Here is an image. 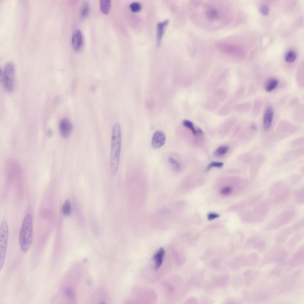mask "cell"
<instances>
[{"mask_svg":"<svg viewBox=\"0 0 304 304\" xmlns=\"http://www.w3.org/2000/svg\"><path fill=\"white\" fill-rule=\"evenodd\" d=\"M291 190L288 188L281 189L275 195L274 201L275 203L278 204L285 202L289 198Z\"/></svg>","mask_w":304,"mask_h":304,"instance_id":"14","label":"cell"},{"mask_svg":"<svg viewBox=\"0 0 304 304\" xmlns=\"http://www.w3.org/2000/svg\"><path fill=\"white\" fill-rule=\"evenodd\" d=\"M131 10L133 12H137L140 10L141 7V4L138 2H133L129 5Z\"/></svg>","mask_w":304,"mask_h":304,"instance_id":"30","label":"cell"},{"mask_svg":"<svg viewBox=\"0 0 304 304\" xmlns=\"http://www.w3.org/2000/svg\"><path fill=\"white\" fill-rule=\"evenodd\" d=\"M260 10L261 12L264 15H267L269 13V7L266 5H262L260 7Z\"/></svg>","mask_w":304,"mask_h":304,"instance_id":"33","label":"cell"},{"mask_svg":"<svg viewBox=\"0 0 304 304\" xmlns=\"http://www.w3.org/2000/svg\"><path fill=\"white\" fill-rule=\"evenodd\" d=\"M228 149V147L226 145L220 146L214 152V155L216 156L224 155L227 152Z\"/></svg>","mask_w":304,"mask_h":304,"instance_id":"26","label":"cell"},{"mask_svg":"<svg viewBox=\"0 0 304 304\" xmlns=\"http://www.w3.org/2000/svg\"><path fill=\"white\" fill-rule=\"evenodd\" d=\"M257 274L256 271L252 270H247L244 273V278L246 285L249 286L254 281Z\"/></svg>","mask_w":304,"mask_h":304,"instance_id":"19","label":"cell"},{"mask_svg":"<svg viewBox=\"0 0 304 304\" xmlns=\"http://www.w3.org/2000/svg\"><path fill=\"white\" fill-rule=\"evenodd\" d=\"M296 58V54L293 51H289L286 54L285 59L287 63H291L294 61Z\"/></svg>","mask_w":304,"mask_h":304,"instance_id":"24","label":"cell"},{"mask_svg":"<svg viewBox=\"0 0 304 304\" xmlns=\"http://www.w3.org/2000/svg\"><path fill=\"white\" fill-rule=\"evenodd\" d=\"M9 235L7 223L5 220L1 222L0 228V270H1L5 259Z\"/></svg>","mask_w":304,"mask_h":304,"instance_id":"5","label":"cell"},{"mask_svg":"<svg viewBox=\"0 0 304 304\" xmlns=\"http://www.w3.org/2000/svg\"><path fill=\"white\" fill-rule=\"evenodd\" d=\"M169 20L166 19L158 23L157 24V32L156 37V42L157 46H159L161 44V39L163 35L166 26L167 25Z\"/></svg>","mask_w":304,"mask_h":304,"instance_id":"16","label":"cell"},{"mask_svg":"<svg viewBox=\"0 0 304 304\" xmlns=\"http://www.w3.org/2000/svg\"><path fill=\"white\" fill-rule=\"evenodd\" d=\"M72 129V125L69 120L64 118L61 121L59 124V130L60 134L63 138H68Z\"/></svg>","mask_w":304,"mask_h":304,"instance_id":"12","label":"cell"},{"mask_svg":"<svg viewBox=\"0 0 304 304\" xmlns=\"http://www.w3.org/2000/svg\"><path fill=\"white\" fill-rule=\"evenodd\" d=\"M87 282L88 283V284H91V281L90 280H88V281Z\"/></svg>","mask_w":304,"mask_h":304,"instance_id":"36","label":"cell"},{"mask_svg":"<svg viewBox=\"0 0 304 304\" xmlns=\"http://www.w3.org/2000/svg\"><path fill=\"white\" fill-rule=\"evenodd\" d=\"M224 163L221 162H211L208 166L207 170H208L212 167H221L223 166Z\"/></svg>","mask_w":304,"mask_h":304,"instance_id":"31","label":"cell"},{"mask_svg":"<svg viewBox=\"0 0 304 304\" xmlns=\"http://www.w3.org/2000/svg\"><path fill=\"white\" fill-rule=\"evenodd\" d=\"M273 110L272 107H268L266 109L264 116L263 126L264 129L267 130L271 124L273 117Z\"/></svg>","mask_w":304,"mask_h":304,"instance_id":"15","label":"cell"},{"mask_svg":"<svg viewBox=\"0 0 304 304\" xmlns=\"http://www.w3.org/2000/svg\"><path fill=\"white\" fill-rule=\"evenodd\" d=\"M215 46L220 52L229 56H238L240 53L238 47L230 42L218 41L216 43Z\"/></svg>","mask_w":304,"mask_h":304,"instance_id":"7","label":"cell"},{"mask_svg":"<svg viewBox=\"0 0 304 304\" xmlns=\"http://www.w3.org/2000/svg\"><path fill=\"white\" fill-rule=\"evenodd\" d=\"M278 80L275 78L272 79L266 84L265 89L267 92H270L275 89L278 84Z\"/></svg>","mask_w":304,"mask_h":304,"instance_id":"21","label":"cell"},{"mask_svg":"<svg viewBox=\"0 0 304 304\" xmlns=\"http://www.w3.org/2000/svg\"><path fill=\"white\" fill-rule=\"evenodd\" d=\"M165 251L163 248H161L154 256L155 268L158 269L161 265L164 256Z\"/></svg>","mask_w":304,"mask_h":304,"instance_id":"18","label":"cell"},{"mask_svg":"<svg viewBox=\"0 0 304 304\" xmlns=\"http://www.w3.org/2000/svg\"><path fill=\"white\" fill-rule=\"evenodd\" d=\"M251 128L252 130H255L256 129V126L254 124H253L251 126Z\"/></svg>","mask_w":304,"mask_h":304,"instance_id":"35","label":"cell"},{"mask_svg":"<svg viewBox=\"0 0 304 304\" xmlns=\"http://www.w3.org/2000/svg\"><path fill=\"white\" fill-rule=\"evenodd\" d=\"M90 10V6L88 3H85L82 5L80 10L81 17L84 18L86 17L88 14Z\"/></svg>","mask_w":304,"mask_h":304,"instance_id":"23","label":"cell"},{"mask_svg":"<svg viewBox=\"0 0 304 304\" xmlns=\"http://www.w3.org/2000/svg\"><path fill=\"white\" fill-rule=\"evenodd\" d=\"M72 43L74 50L78 51L80 50L82 45L83 39L82 33L80 30L77 29L73 32L72 37Z\"/></svg>","mask_w":304,"mask_h":304,"instance_id":"13","label":"cell"},{"mask_svg":"<svg viewBox=\"0 0 304 304\" xmlns=\"http://www.w3.org/2000/svg\"><path fill=\"white\" fill-rule=\"evenodd\" d=\"M121 130L120 124L115 123L112 129L110 158V167L111 173L116 174L118 170L121 148Z\"/></svg>","mask_w":304,"mask_h":304,"instance_id":"2","label":"cell"},{"mask_svg":"<svg viewBox=\"0 0 304 304\" xmlns=\"http://www.w3.org/2000/svg\"><path fill=\"white\" fill-rule=\"evenodd\" d=\"M295 213L292 210L283 212L268 224L266 229L268 230L275 229L288 224L294 218Z\"/></svg>","mask_w":304,"mask_h":304,"instance_id":"6","label":"cell"},{"mask_svg":"<svg viewBox=\"0 0 304 304\" xmlns=\"http://www.w3.org/2000/svg\"><path fill=\"white\" fill-rule=\"evenodd\" d=\"M268 203L265 201L260 202L251 211L254 222H259L263 220L269 209Z\"/></svg>","mask_w":304,"mask_h":304,"instance_id":"8","label":"cell"},{"mask_svg":"<svg viewBox=\"0 0 304 304\" xmlns=\"http://www.w3.org/2000/svg\"><path fill=\"white\" fill-rule=\"evenodd\" d=\"M232 191V189L231 187L226 186L221 189V193L223 195L227 196L231 193Z\"/></svg>","mask_w":304,"mask_h":304,"instance_id":"32","label":"cell"},{"mask_svg":"<svg viewBox=\"0 0 304 304\" xmlns=\"http://www.w3.org/2000/svg\"><path fill=\"white\" fill-rule=\"evenodd\" d=\"M166 140L165 134L162 131L157 130L153 134L152 137L151 145L155 149H157L165 144Z\"/></svg>","mask_w":304,"mask_h":304,"instance_id":"11","label":"cell"},{"mask_svg":"<svg viewBox=\"0 0 304 304\" xmlns=\"http://www.w3.org/2000/svg\"><path fill=\"white\" fill-rule=\"evenodd\" d=\"M99 5L101 12L104 14H107L110 9L111 1L110 0H101L99 1Z\"/></svg>","mask_w":304,"mask_h":304,"instance_id":"20","label":"cell"},{"mask_svg":"<svg viewBox=\"0 0 304 304\" xmlns=\"http://www.w3.org/2000/svg\"><path fill=\"white\" fill-rule=\"evenodd\" d=\"M65 296L70 300L74 299L75 294L74 291L71 288H68L65 289L64 292Z\"/></svg>","mask_w":304,"mask_h":304,"instance_id":"29","label":"cell"},{"mask_svg":"<svg viewBox=\"0 0 304 304\" xmlns=\"http://www.w3.org/2000/svg\"><path fill=\"white\" fill-rule=\"evenodd\" d=\"M219 216V215L217 214L211 213L208 215V218L209 220H212L218 217Z\"/></svg>","mask_w":304,"mask_h":304,"instance_id":"34","label":"cell"},{"mask_svg":"<svg viewBox=\"0 0 304 304\" xmlns=\"http://www.w3.org/2000/svg\"><path fill=\"white\" fill-rule=\"evenodd\" d=\"M303 221L298 222L292 225L286 227L281 229L278 233L277 240L278 241L283 242L295 231L298 230L303 226Z\"/></svg>","mask_w":304,"mask_h":304,"instance_id":"9","label":"cell"},{"mask_svg":"<svg viewBox=\"0 0 304 304\" xmlns=\"http://www.w3.org/2000/svg\"><path fill=\"white\" fill-rule=\"evenodd\" d=\"M62 212L66 216L69 215L71 212V205L69 201L66 200L63 205L62 208Z\"/></svg>","mask_w":304,"mask_h":304,"instance_id":"25","label":"cell"},{"mask_svg":"<svg viewBox=\"0 0 304 304\" xmlns=\"http://www.w3.org/2000/svg\"><path fill=\"white\" fill-rule=\"evenodd\" d=\"M286 254L285 250L283 248L275 250L266 256L264 260H266L264 262H279L285 257Z\"/></svg>","mask_w":304,"mask_h":304,"instance_id":"10","label":"cell"},{"mask_svg":"<svg viewBox=\"0 0 304 304\" xmlns=\"http://www.w3.org/2000/svg\"><path fill=\"white\" fill-rule=\"evenodd\" d=\"M33 228L32 220L30 214L25 217L19 234V241L21 251L26 253L29 250L32 243Z\"/></svg>","mask_w":304,"mask_h":304,"instance_id":"3","label":"cell"},{"mask_svg":"<svg viewBox=\"0 0 304 304\" xmlns=\"http://www.w3.org/2000/svg\"><path fill=\"white\" fill-rule=\"evenodd\" d=\"M168 161L171 166L176 170H179L180 167V165L178 162L174 158L170 157L168 158Z\"/></svg>","mask_w":304,"mask_h":304,"instance_id":"28","label":"cell"},{"mask_svg":"<svg viewBox=\"0 0 304 304\" xmlns=\"http://www.w3.org/2000/svg\"><path fill=\"white\" fill-rule=\"evenodd\" d=\"M183 124L185 126L190 129L194 134H198L197 131L194 127L193 123L191 121L184 120L183 121Z\"/></svg>","mask_w":304,"mask_h":304,"instance_id":"27","label":"cell"},{"mask_svg":"<svg viewBox=\"0 0 304 304\" xmlns=\"http://www.w3.org/2000/svg\"><path fill=\"white\" fill-rule=\"evenodd\" d=\"M190 19L196 26L209 31H216L228 26L233 19L230 5L221 1H192Z\"/></svg>","mask_w":304,"mask_h":304,"instance_id":"1","label":"cell"},{"mask_svg":"<svg viewBox=\"0 0 304 304\" xmlns=\"http://www.w3.org/2000/svg\"><path fill=\"white\" fill-rule=\"evenodd\" d=\"M87 259H84L83 260V261L84 262H86L87 261Z\"/></svg>","mask_w":304,"mask_h":304,"instance_id":"37","label":"cell"},{"mask_svg":"<svg viewBox=\"0 0 304 304\" xmlns=\"http://www.w3.org/2000/svg\"><path fill=\"white\" fill-rule=\"evenodd\" d=\"M303 247L300 248L294 254L291 259V264L293 266H299L303 263Z\"/></svg>","mask_w":304,"mask_h":304,"instance_id":"17","label":"cell"},{"mask_svg":"<svg viewBox=\"0 0 304 304\" xmlns=\"http://www.w3.org/2000/svg\"><path fill=\"white\" fill-rule=\"evenodd\" d=\"M295 200L297 203L302 204L304 203L303 189H300L297 190L295 194Z\"/></svg>","mask_w":304,"mask_h":304,"instance_id":"22","label":"cell"},{"mask_svg":"<svg viewBox=\"0 0 304 304\" xmlns=\"http://www.w3.org/2000/svg\"><path fill=\"white\" fill-rule=\"evenodd\" d=\"M2 82L5 88L9 92H12L15 86V69L12 62H9L5 64L2 70Z\"/></svg>","mask_w":304,"mask_h":304,"instance_id":"4","label":"cell"}]
</instances>
